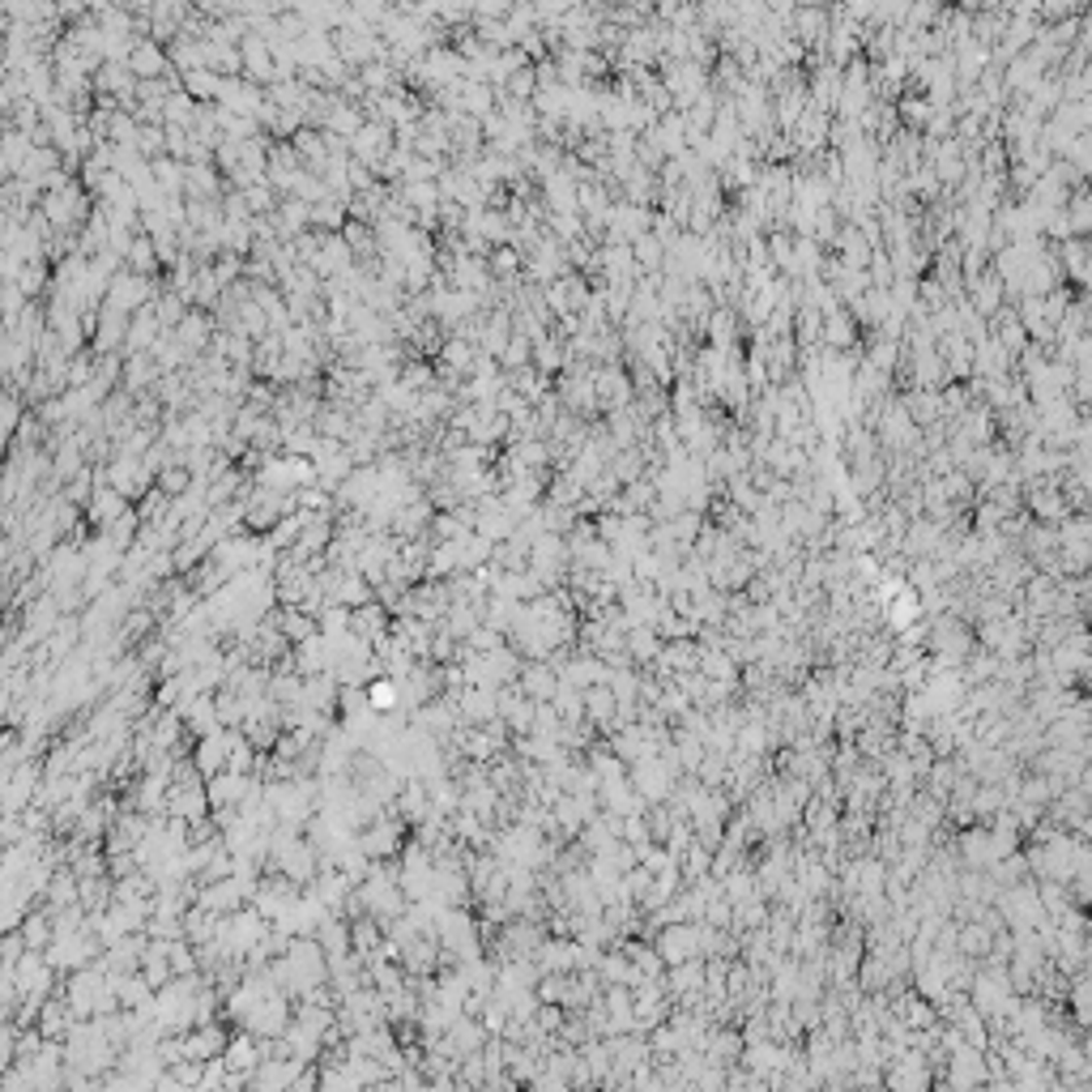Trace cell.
<instances>
[{
  "label": "cell",
  "instance_id": "8",
  "mask_svg": "<svg viewBox=\"0 0 1092 1092\" xmlns=\"http://www.w3.org/2000/svg\"><path fill=\"white\" fill-rule=\"evenodd\" d=\"M530 692L551 700V696H555V675H551V670H542V666H534V670H530Z\"/></svg>",
  "mask_w": 1092,
  "mask_h": 1092
},
{
  "label": "cell",
  "instance_id": "4",
  "mask_svg": "<svg viewBox=\"0 0 1092 1092\" xmlns=\"http://www.w3.org/2000/svg\"><path fill=\"white\" fill-rule=\"evenodd\" d=\"M704 329H708L713 351H734V341H738V333H742L734 307H717V312L708 316V321H704Z\"/></svg>",
  "mask_w": 1092,
  "mask_h": 1092
},
{
  "label": "cell",
  "instance_id": "2",
  "mask_svg": "<svg viewBox=\"0 0 1092 1092\" xmlns=\"http://www.w3.org/2000/svg\"><path fill=\"white\" fill-rule=\"evenodd\" d=\"M964 299H969V307L982 316V321H990V316L1008 303V291H1003V278L986 265L982 274H973V278H964Z\"/></svg>",
  "mask_w": 1092,
  "mask_h": 1092
},
{
  "label": "cell",
  "instance_id": "6",
  "mask_svg": "<svg viewBox=\"0 0 1092 1092\" xmlns=\"http://www.w3.org/2000/svg\"><path fill=\"white\" fill-rule=\"evenodd\" d=\"M500 363H504V371H521V367H530V363H534V341L521 337V333H512V337H508V347L500 351Z\"/></svg>",
  "mask_w": 1092,
  "mask_h": 1092
},
{
  "label": "cell",
  "instance_id": "7",
  "mask_svg": "<svg viewBox=\"0 0 1092 1092\" xmlns=\"http://www.w3.org/2000/svg\"><path fill=\"white\" fill-rule=\"evenodd\" d=\"M516 269H521V252L508 248V244L496 248V256H492V274H496L504 286H512V282H516Z\"/></svg>",
  "mask_w": 1092,
  "mask_h": 1092
},
{
  "label": "cell",
  "instance_id": "3",
  "mask_svg": "<svg viewBox=\"0 0 1092 1092\" xmlns=\"http://www.w3.org/2000/svg\"><path fill=\"white\" fill-rule=\"evenodd\" d=\"M858 337H862V329L853 325V316H849L845 307L824 316V329H820V347H824V351H832V355L858 351Z\"/></svg>",
  "mask_w": 1092,
  "mask_h": 1092
},
{
  "label": "cell",
  "instance_id": "5",
  "mask_svg": "<svg viewBox=\"0 0 1092 1092\" xmlns=\"http://www.w3.org/2000/svg\"><path fill=\"white\" fill-rule=\"evenodd\" d=\"M1054 261L1062 274L1076 278V286H1084L1088 282V240H1062L1054 248Z\"/></svg>",
  "mask_w": 1092,
  "mask_h": 1092
},
{
  "label": "cell",
  "instance_id": "1",
  "mask_svg": "<svg viewBox=\"0 0 1092 1092\" xmlns=\"http://www.w3.org/2000/svg\"><path fill=\"white\" fill-rule=\"evenodd\" d=\"M593 393H597V410H607V414L631 406V376H627L623 359L593 367Z\"/></svg>",
  "mask_w": 1092,
  "mask_h": 1092
}]
</instances>
